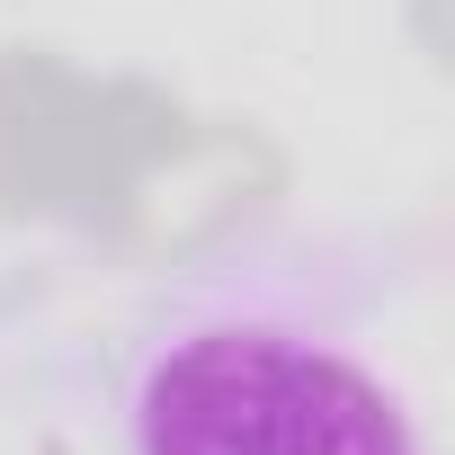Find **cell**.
Masks as SVG:
<instances>
[{"mask_svg": "<svg viewBox=\"0 0 455 455\" xmlns=\"http://www.w3.org/2000/svg\"><path fill=\"white\" fill-rule=\"evenodd\" d=\"M116 455H437L366 295L313 259L179 277L116 375Z\"/></svg>", "mask_w": 455, "mask_h": 455, "instance_id": "1", "label": "cell"}]
</instances>
